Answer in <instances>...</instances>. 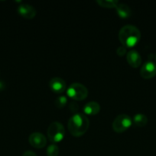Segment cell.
I'll return each mask as SVG.
<instances>
[{
  "instance_id": "5",
  "label": "cell",
  "mask_w": 156,
  "mask_h": 156,
  "mask_svg": "<svg viewBox=\"0 0 156 156\" xmlns=\"http://www.w3.org/2000/svg\"><path fill=\"white\" fill-rule=\"evenodd\" d=\"M132 124V119L127 114H119L114 119L112 124L113 129L117 133H121L130 128Z\"/></svg>"
},
{
  "instance_id": "6",
  "label": "cell",
  "mask_w": 156,
  "mask_h": 156,
  "mask_svg": "<svg viewBox=\"0 0 156 156\" xmlns=\"http://www.w3.org/2000/svg\"><path fill=\"white\" fill-rule=\"evenodd\" d=\"M28 143L35 149H42L47 145V138L41 133H32L28 137Z\"/></svg>"
},
{
  "instance_id": "1",
  "label": "cell",
  "mask_w": 156,
  "mask_h": 156,
  "mask_svg": "<svg viewBox=\"0 0 156 156\" xmlns=\"http://www.w3.org/2000/svg\"><path fill=\"white\" fill-rule=\"evenodd\" d=\"M90 126V120L85 114H75L69 119L67 128L73 136L80 137L88 130Z\"/></svg>"
},
{
  "instance_id": "11",
  "label": "cell",
  "mask_w": 156,
  "mask_h": 156,
  "mask_svg": "<svg viewBox=\"0 0 156 156\" xmlns=\"http://www.w3.org/2000/svg\"><path fill=\"white\" fill-rule=\"evenodd\" d=\"M84 112L85 115L94 116L99 114L100 111V105L98 102L90 101L86 104L84 107Z\"/></svg>"
},
{
  "instance_id": "17",
  "label": "cell",
  "mask_w": 156,
  "mask_h": 156,
  "mask_svg": "<svg viewBox=\"0 0 156 156\" xmlns=\"http://www.w3.org/2000/svg\"><path fill=\"white\" fill-rule=\"evenodd\" d=\"M116 53H117V55H119V56H124V55H125L127 53L126 48H125V47H123V46L119 47L117 48V50H116Z\"/></svg>"
},
{
  "instance_id": "19",
  "label": "cell",
  "mask_w": 156,
  "mask_h": 156,
  "mask_svg": "<svg viewBox=\"0 0 156 156\" xmlns=\"http://www.w3.org/2000/svg\"><path fill=\"white\" fill-rule=\"evenodd\" d=\"M154 58H155V60H156V53H155V55H154Z\"/></svg>"
},
{
  "instance_id": "15",
  "label": "cell",
  "mask_w": 156,
  "mask_h": 156,
  "mask_svg": "<svg viewBox=\"0 0 156 156\" xmlns=\"http://www.w3.org/2000/svg\"><path fill=\"white\" fill-rule=\"evenodd\" d=\"M60 152V149L55 143L49 145L46 150L47 156H58Z\"/></svg>"
},
{
  "instance_id": "12",
  "label": "cell",
  "mask_w": 156,
  "mask_h": 156,
  "mask_svg": "<svg viewBox=\"0 0 156 156\" xmlns=\"http://www.w3.org/2000/svg\"><path fill=\"white\" fill-rule=\"evenodd\" d=\"M116 9L119 17L122 19L128 18L132 15L131 8L125 3H119L116 6Z\"/></svg>"
},
{
  "instance_id": "9",
  "label": "cell",
  "mask_w": 156,
  "mask_h": 156,
  "mask_svg": "<svg viewBox=\"0 0 156 156\" xmlns=\"http://www.w3.org/2000/svg\"><path fill=\"white\" fill-rule=\"evenodd\" d=\"M49 87L54 92L61 94L67 90V83L61 78L54 77L52 78L49 82Z\"/></svg>"
},
{
  "instance_id": "18",
  "label": "cell",
  "mask_w": 156,
  "mask_h": 156,
  "mask_svg": "<svg viewBox=\"0 0 156 156\" xmlns=\"http://www.w3.org/2000/svg\"><path fill=\"white\" fill-rule=\"evenodd\" d=\"M22 156H38L35 152H34L33 151H26L24 154H23Z\"/></svg>"
},
{
  "instance_id": "10",
  "label": "cell",
  "mask_w": 156,
  "mask_h": 156,
  "mask_svg": "<svg viewBox=\"0 0 156 156\" xmlns=\"http://www.w3.org/2000/svg\"><path fill=\"white\" fill-rule=\"evenodd\" d=\"M126 60L128 65L132 68H138L142 64V57L139 52L131 50L126 53Z\"/></svg>"
},
{
  "instance_id": "14",
  "label": "cell",
  "mask_w": 156,
  "mask_h": 156,
  "mask_svg": "<svg viewBox=\"0 0 156 156\" xmlns=\"http://www.w3.org/2000/svg\"><path fill=\"white\" fill-rule=\"evenodd\" d=\"M96 3L99 6L106 9H116L117 5L119 4V2L115 1V0H98L96 1Z\"/></svg>"
},
{
  "instance_id": "16",
  "label": "cell",
  "mask_w": 156,
  "mask_h": 156,
  "mask_svg": "<svg viewBox=\"0 0 156 156\" xmlns=\"http://www.w3.org/2000/svg\"><path fill=\"white\" fill-rule=\"evenodd\" d=\"M67 103V99L65 96H59L54 100V105L58 108H63Z\"/></svg>"
},
{
  "instance_id": "13",
  "label": "cell",
  "mask_w": 156,
  "mask_h": 156,
  "mask_svg": "<svg viewBox=\"0 0 156 156\" xmlns=\"http://www.w3.org/2000/svg\"><path fill=\"white\" fill-rule=\"evenodd\" d=\"M148 123V117L143 114H136L132 118V123L138 127H143Z\"/></svg>"
},
{
  "instance_id": "2",
  "label": "cell",
  "mask_w": 156,
  "mask_h": 156,
  "mask_svg": "<svg viewBox=\"0 0 156 156\" xmlns=\"http://www.w3.org/2000/svg\"><path fill=\"white\" fill-rule=\"evenodd\" d=\"M119 40L121 44L125 48H132L135 47L141 39V32L136 26L128 24L123 26L119 30Z\"/></svg>"
},
{
  "instance_id": "4",
  "label": "cell",
  "mask_w": 156,
  "mask_h": 156,
  "mask_svg": "<svg viewBox=\"0 0 156 156\" xmlns=\"http://www.w3.org/2000/svg\"><path fill=\"white\" fill-rule=\"evenodd\" d=\"M67 95L75 101H83L88 96V89L85 85L75 82L67 88Z\"/></svg>"
},
{
  "instance_id": "3",
  "label": "cell",
  "mask_w": 156,
  "mask_h": 156,
  "mask_svg": "<svg viewBox=\"0 0 156 156\" xmlns=\"http://www.w3.org/2000/svg\"><path fill=\"white\" fill-rule=\"evenodd\" d=\"M47 138L53 143H60L65 137V129L60 122H52L47 130Z\"/></svg>"
},
{
  "instance_id": "8",
  "label": "cell",
  "mask_w": 156,
  "mask_h": 156,
  "mask_svg": "<svg viewBox=\"0 0 156 156\" xmlns=\"http://www.w3.org/2000/svg\"><path fill=\"white\" fill-rule=\"evenodd\" d=\"M18 13L25 19H32L36 16L37 11L34 6L29 4L19 5L17 8Z\"/></svg>"
},
{
  "instance_id": "7",
  "label": "cell",
  "mask_w": 156,
  "mask_h": 156,
  "mask_svg": "<svg viewBox=\"0 0 156 156\" xmlns=\"http://www.w3.org/2000/svg\"><path fill=\"white\" fill-rule=\"evenodd\" d=\"M140 76L145 79H150L156 76V63L148 60L142 65L140 69Z\"/></svg>"
}]
</instances>
